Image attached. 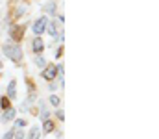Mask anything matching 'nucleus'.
I'll use <instances>...</instances> for the list:
<instances>
[{
  "label": "nucleus",
  "instance_id": "1",
  "mask_svg": "<svg viewBox=\"0 0 159 139\" xmlns=\"http://www.w3.org/2000/svg\"><path fill=\"white\" fill-rule=\"evenodd\" d=\"M2 50H4V56H8L13 61H20L22 59V50H20L19 45H6V46H2Z\"/></svg>",
  "mask_w": 159,
  "mask_h": 139
},
{
  "label": "nucleus",
  "instance_id": "2",
  "mask_svg": "<svg viewBox=\"0 0 159 139\" xmlns=\"http://www.w3.org/2000/svg\"><path fill=\"white\" fill-rule=\"evenodd\" d=\"M47 22H48L47 17H39V19L33 22V34H35V35H41V34L44 32V28H47Z\"/></svg>",
  "mask_w": 159,
  "mask_h": 139
},
{
  "label": "nucleus",
  "instance_id": "3",
  "mask_svg": "<svg viewBox=\"0 0 159 139\" xmlns=\"http://www.w3.org/2000/svg\"><path fill=\"white\" fill-rule=\"evenodd\" d=\"M56 76H57V67H56V65H48L47 69H44V73H43V78H44V80L52 82Z\"/></svg>",
  "mask_w": 159,
  "mask_h": 139
},
{
  "label": "nucleus",
  "instance_id": "4",
  "mask_svg": "<svg viewBox=\"0 0 159 139\" xmlns=\"http://www.w3.org/2000/svg\"><path fill=\"white\" fill-rule=\"evenodd\" d=\"M43 48H44L43 39H41V37H35V39L32 41V50H33L35 54H41V52H43Z\"/></svg>",
  "mask_w": 159,
  "mask_h": 139
},
{
  "label": "nucleus",
  "instance_id": "5",
  "mask_svg": "<svg viewBox=\"0 0 159 139\" xmlns=\"http://www.w3.org/2000/svg\"><path fill=\"white\" fill-rule=\"evenodd\" d=\"M13 117H15V109L9 108V109H6V111L2 113V117H0V123H9Z\"/></svg>",
  "mask_w": 159,
  "mask_h": 139
},
{
  "label": "nucleus",
  "instance_id": "6",
  "mask_svg": "<svg viewBox=\"0 0 159 139\" xmlns=\"http://www.w3.org/2000/svg\"><path fill=\"white\" fill-rule=\"evenodd\" d=\"M15 97H17V82L13 80L8 85V98H15Z\"/></svg>",
  "mask_w": 159,
  "mask_h": 139
},
{
  "label": "nucleus",
  "instance_id": "7",
  "mask_svg": "<svg viewBox=\"0 0 159 139\" xmlns=\"http://www.w3.org/2000/svg\"><path fill=\"white\" fill-rule=\"evenodd\" d=\"M9 35H11L13 39H20V37H22V28H20V26H15V28H11Z\"/></svg>",
  "mask_w": 159,
  "mask_h": 139
},
{
  "label": "nucleus",
  "instance_id": "8",
  "mask_svg": "<svg viewBox=\"0 0 159 139\" xmlns=\"http://www.w3.org/2000/svg\"><path fill=\"white\" fill-rule=\"evenodd\" d=\"M39 135H41L39 126H33V128L30 130V134H28V137H26V139H39Z\"/></svg>",
  "mask_w": 159,
  "mask_h": 139
},
{
  "label": "nucleus",
  "instance_id": "9",
  "mask_svg": "<svg viewBox=\"0 0 159 139\" xmlns=\"http://www.w3.org/2000/svg\"><path fill=\"white\" fill-rule=\"evenodd\" d=\"M44 32H48L50 35H57V30H56V24H54V22H47V28H44Z\"/></svg>",
  "mask_w": 159,
  "mask_h": 139
},
{
  "label": "nucleus",
  "instance_id": "10",
  "mask_svg": "<svg viewBox=\"0 0 159 139\" xmlns=\"http://www.w3.org/2000/svg\"><path fill=\"white\" fill-rule=\"evenodd\" d=\"M43 130L47 132V134H50L54 130V123L52 121H43Z\"/></svg>",
  "mask_w": 159,
  "mask_h": 139
},
{
  "label": "nucleus",
  "instance_id": "11",
  "mask_svg": "<svg viewBox=\"0 0 159 139\" xmlns=\"http://www.w3.org/2000/svg\"><path fill=\"white\" fill-rule=\"evenodd\" d=\"M0 108H2L4 111L11 108V106H9V98H8V97H2V98H0Z\"/></svg>",
  "mask_w": 159,
  "mask_h": 139
},
{
  "label": "nucleus",
  "instance_id": "12",
  "mask_svg": "<svg viewBox=\"0 0 159 139\" xmlns=\"http://www.w3.org/2000/svg\"><path fill=\"white\" fill-rule=\"evenodd\" d=\"M33 100H35V95H30V97H28V100H26L24 104H22V109H24V111H28V109H30V104H32Z\"/></svg>",
  "mask_w": 159,
  "mask_h": 139
},
{
  "label": "nucleus",
  "instance_id": "13",
  "mask_svg": "<svg viewBox=\"0 0 159 139\" xmlns=\"http://www.w3.org/2000/svg\"><path fill=\"white\" fill-rule=\"evenodd\" d=\"M41 121H48V111H47V106H41Z\"/></svg>",
  "mask_w": 159,
  "mask_h": 139
},
{
  "label": "nucleus",
  "instance_id": "14",
  "mask_svg": "<svg viewBox=\"0 0 159 139\" xmlns=\"http://www.w3.org/2000/svg\"><path fill=\"white\" fill-rule=\"evenodd\" d=\"M35 65H37V67H47V59H44V58H41V56H39V58L35 59Z\"/></svg>",
  "mask_w": 159,
  "mask_h": 139
},
{
  "label": "nucleus",
  "instance_id": "15",
  "mask_svg": "<svg viewBox=\"0 0 159 139\" xmlns=\"http://www.w3.org/2000/svg\"><path fill=\"white\" fill-rule=\"evenodd\" d=\"M13 139H24V132H22V130L13 132Z\"/></svg>",
  "mask_w": 159,
  "mask_h": 139
},
{
  "label": "nucleus",
  "instance_id": "16",
  "mask_svg": "<svg viewBox=\"0 0 159 139\" xmlns=\"http://www.w3.org/2000/svg\"><path fill=\"white\" fill-rule=\"evenodd\" d=\"M59 102H61V100H59V97H56V95H52V97H50V104H52V106H59Z\"/></svg>",
  "mask_w": 159,
  "mask_h": 139
},
{
  "label": "nucleus",
  "instance_id": "17",
  "mask_svg": "<svg viewBox=\"0 0 159 139\" xmlns=\"http://www.w3.org/2000/svg\"><path fill=\"white\" fill-rule=\"evenodd\" d=\"M2 139H13V130H11V132H8V134H4V135H2Z\"/></svg>",
  "mask_w": 159,
  "mask_h": 139
},
{
  "label": "nucleus",
  "instance_id": "18",
  "mask_svg": "<svg viewBox=\"0 0 159 139\" xmlns=\"http://www.w3.org/2000/svg\"><path fill=\"white\" fill-rule=\"evenodd\" d=\"M56 115H57V119H59V121H63V119H65V113H63L61 109H57V113H56Z\"/></svg>",
  "mask_w": 159,
  "mask_h": 139
},
{
  "label": "nucleus",
  "instance_id": "19",
  "mask_svg": "<svg viewBox=\"0 0 159 139\" xmlns=\"http://www.w3.org/2000/svg\"><path fill=\"white\" fill-rule=\"evenodd\" d=\"M24 124H26V121H22V119H19V121H17V128H22Z\"/></svg>",
  "mask_w": 159,
  "mask_h": 139
},
{
  "label": "nucleus",
  "instance_id": "20",
  "mask_svg": "<svg viewBox=\"0 0 159 139\" xmlns=\"http://www.w3.org/2000/svg\"><path fill=\"white\" fill-rule=\"evenodd\" d=\"M54 9H56V4H54V2H50V4H48V11H50V13H54Z\"/></svg>",
  "mask_w": 159,
  "mask_h": 139
},
{
  "label": "nucleus",
  "instance_id": "21",
  "mask_svg": "<svg viewBox=\"0 0 159 139\" xmlns=\"http://www.w3.org/2000/svg\"><path fill=\"white\" fill-rule=\"evenodd\" d=\"M0 67H2V61H0Z\"/></svg>",
  "mask_w": 159,
  "mask_h": 139
}]
</instances>
